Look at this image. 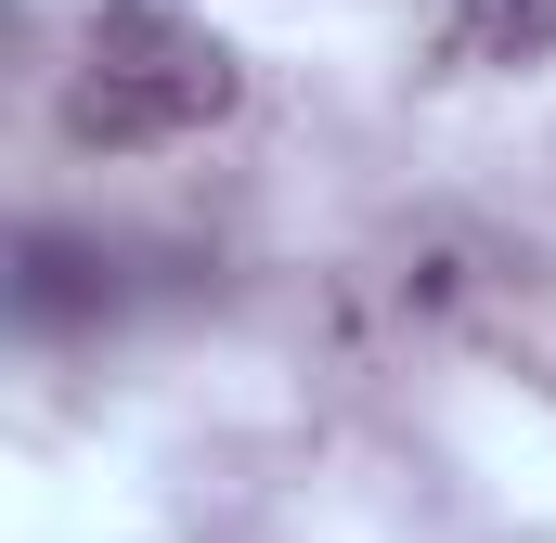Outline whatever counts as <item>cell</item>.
I'll list each match as a JSON object with an SVG mask.
<instances>
[{
    "instance_id": "obj_1",
    "label": "cell",
    "mask_w": 556,
    "mask_h": 543,
    "mask_svg": "<svg viewBox=\"0 0 556 543\" xmlns=\"http://www.w3.org/2000/svg\"><path fill=\"white\" fill-rule=\"evenodd\" d=\"M233 52L220 26L168 13V0H104L91 39H78V78H65V142L91 155H142V142H194L207 117H233Z\"/></svg>"
},
{
    "instance_id": "obj_2",
    "label": "cell",
    "mask_w": 556,
    "mask_h": 543,
    "mask_svg": "<svg viewBox=\"0 0 556 543\" xmlns=\"http://www.w3.org/2000/svg\"><path fill=\"white\" fill-rule=\"evenodd\" d=\"M104 298H117V260H104V247H78V233H26V247H13V311H26L39 337L91 324Z\"/></svg>"
},
{
    "instance_id": "obj_3",
    "label": "cell",
    "mask_w": 556,
    "mask_h": 543,
    "mask_svg": "<svg viewBox=\"0 0 556 543\" xmlns=\"http://www.w3.org/2000/svg\"><path fill=\"white\" fill-rule=\"evenodd\" d=\"M453 52L466 65H544L556 52V0H453Z\"/></svg>"
}]
</instances>
